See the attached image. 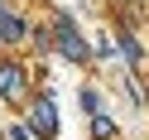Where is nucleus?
Masks as SVG:
<instances>
[{
    "instance_id": "obj_1",
    "label": "nucleus",
    "mask_w": 149,
    "mask_h": 140,
    "mask_svg": "<svg viewBox=\"0 0 149 140\" xmlns=\"http://www.w3.org/2000/svg\"><path fill=\"white\" fill-rule=\"evenodd\" d=\"M53 49H58L63 58H72V63H87V58H91L87 39L77 34V24H72L68 15H58V24H53Z\"/></svg>"
},
{
    "instance_id": "obj_2",
    "label": "nucleus",
    "mask_w": 149,
    "mask_h": 140,
    "mask_svg": "<svg viewBox=\"0 0 149 140\" xmlns=\"http://www.w3.org/2000/svg\"><path fill=\"white\" fill-rule=\"evenodd\" d=\"M24 92H29V77H24V68L19 63H0V97L5 101H24Z\"/></svg>"
},
{
    "instance_id": "obj_3",
    "label": "nucleus",
    "mask_w": 149,
    "mask_h": 140,
    "mask_svg": "<svg viewBox=\"0 0 149 140\" xmlns=\"http://www.w3.org/2000/svg\"><path fill=\"white\" fill-rule=\"evenodd\" d=\"M29 130L39 140H53L58 135V111H53V97H39V106H34V116H29Z\"/></svg>"
},
{
    "instance_id": "obj_4",
    "label": "nucleus",
    "mask_w": 149,
    "mask_h": 140,
    "mask_svg": "<svg viewBox=\"0 0 149 140\" xmlns=\"http://www.w3.org/2000/svg\"><path fill=\"white\" fill-rule=\"evenodd\" d=\"M24 34H29V24H24L19 15H10V10L0 15V49H10V44H19Z\"/></svg>"
},
{
    "instance_id": "obj_5",
    "label": "nucleus",
    "mask_w": 149,
    "mask_h": 140,
    "mask_svg": "<svg viewBox=\"0 0 149 140\" xmlns=\"http://www.w3.org/2000/svg\"><path fill=\"white\" fill-rule=\"evenodd\" d=\"M120 49H125V58H130V68H139V63H144V49H139V39H135V34H120Z\"/></svg>"
},
{
    "instance_id": "obj_6",
    "label": "nucleus",
    "mask_w": 149,
    "mask_h": 140,
    "mask_svg": "<svg viewBox=\"0 0 149 140\" xmlns=\"http://www.w3.org/2000/svg\"><path fill=\"white\" fill-rule=\"evenodd\" d=\"M91 135H96V140H116V121H106L96 111V116H91Z\"/></svg>"
},
{
    "instance_id": "obj_7",
    "label": "nucleus",
    "mask_w": 149,
    "mask_h": 140,
    "mask_svg": "<svg viewBox=\"0 0 149 140\" xmlns=\"http://www.w3.org/2000/svg\"><path fill=\"white\" fill-rule=\"evenodd\" d=\"M82 106L96 116V111H101V92H96V87H87V92H82Z\"/></svg>"
},
{
    "instance_id": "obj_8",
    "label": "nucleus",
    "mask_w": 149,
    "mask_h": 140,
    "mask_svg": "<svg viewBox=\"0 0 149 140\" xmlns=\"http://www.w3.org/2000/svg\"><path fill=\"white\" fill-rule=\"evenodd\" d=\"M29 135H34L29 126H15V130H10V140H29Z\"/></svg>"
},
{
    "instance_id": "obj_9",
    "label": "nucleus",
    "mask_w": 149,
    "mask_h": 140,
    "mask_svg": "<svg viewBox=\"0 0 149 140\" xmlns=\"http://www.w3.org/2000/svg\"><path fill=\"white\" fill-rule=\"evenodd\" d=\"M5 10H10V5H5V0H0V15H5Z\"/></svg>"
}]
</instances>
